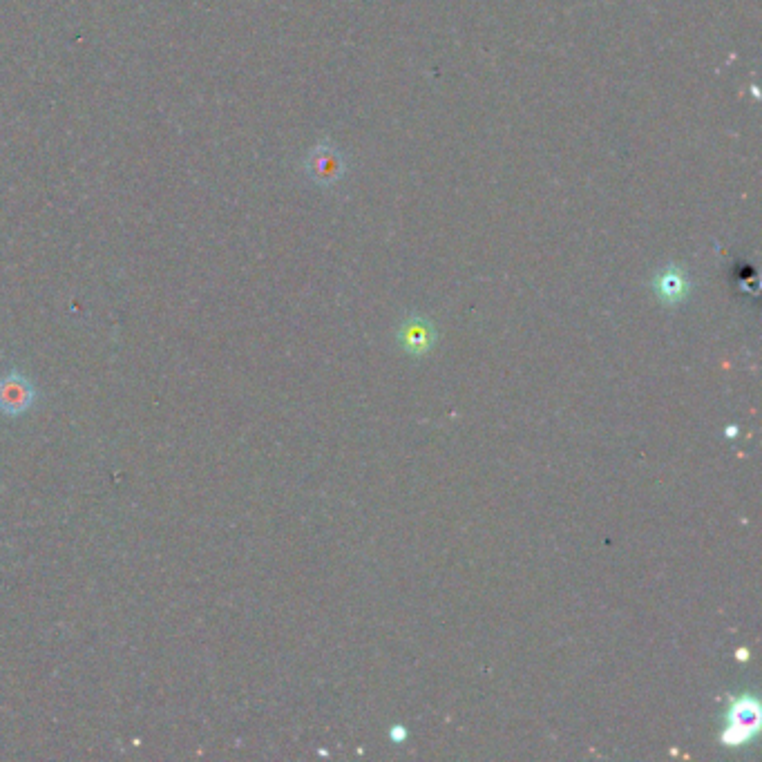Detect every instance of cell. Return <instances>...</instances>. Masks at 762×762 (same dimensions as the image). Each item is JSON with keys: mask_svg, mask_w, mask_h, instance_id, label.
I'll use <instances>...</instances> for the list:
<instances>
[{"mask_svg": "<svg viewBox=\"0 0 762 762\" xmlns=\"http://www.w3.org/2000/svg\"><path fill=\"white\" fill-rule=\"evenodd\" d=\"M405 736H407V733H405L403 729H394V731H392V738H394V740H400V738H405Z\"/></svg>", "mask_w": 762, "mask_h": 762, "instance_id": "6", "label": "cell"}, {"mask_svg": "<svg viewBox=\"0 0 762 762\" xmlns=\"http://www.w3.org/2000/svg\"><path fill=\"white\" fill-rule=\"evenodd\" d=\"M36 400V387L21 371H9L0 378V412L18 416L30 412Z\"/></svg>", "mask_w": 762, "mask_h": 762, "instance_id": "2", "label": "cell"}, {"mask_svg": "<svg viewBox=\"0 0 762 762\" xmlns=\"http://www.w3.org/2000/svg\"><path fill=\"white\" fill-rule=\"evenodd\" d=\"M403 342L407 345V349L414 351V354H425L434 342V329L430 327V322L427 320H421V318L409 320L403 329Z\"/></svg>", "mask_w": 762, "mask_h": 762, "instance_id": "5", "label": "cell"}, {"mask_svg": "<svg viewBox=\"0 0 762 762\" xmlns=\"http://www.w3.org/2000/svg\"><path fill=\"white\" fill-rule=\"evenodd\" d=\"M760 725V707L754 698L742 695L729 709V727L725 731V742L729 747H740L749 742L758 733Z\"/></svg>", "mask_w": 762, "mask_h": 762, "instance_id": "1", "label": "cell"}, {"mask_svg": "<svg viewBox=\"0 0 762 762\" xmlns=\"http://www.w3.org/2000/svg\"><path fill=\"white\" fill-rule=\"evenodd\" d=\"M655 291L664 302H682L689 295V278L678 266H669L655 278Z\"/></svg>", "mask_w": 762, "mask_h": 762, "instance_id": "4", "label": "cell"}, {"mask_svg": "<svg viewBox=\"0 0 762 762\" xmlns=\"http://www.w3.org/2000/svg\"><path fill=\"white\" fill-rule=\"evenodd\" d=\"M345 170H347L345 157H342L340 150L331 144L316 146L307 159V173L313 182L318 184H325V186L336 184L338 179L345 175Z\"/></svg>", "mask_w": 762, "mask_h": 762, "instance_id": "3", "label": "cell"}]
</instances>
